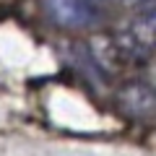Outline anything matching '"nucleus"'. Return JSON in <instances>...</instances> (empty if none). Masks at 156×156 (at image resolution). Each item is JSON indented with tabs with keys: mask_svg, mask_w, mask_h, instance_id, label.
<instances>
[{
	"mask_svg": "<svg viewBox=\"0 0 156 156\" xmlns=\"http://www.w3.org/2000/svg\"><path fill=\"white\" fill-rule=\"evenodd\" d=\"M52 18L68 26H81L89 21V3L86 0H47Z\"/></svg>",
	"mask_w": 156,
	"mask_h": 156,
	"instance_id": "f257e3e1",
	"label": "nucleus"
}]
</instances>
